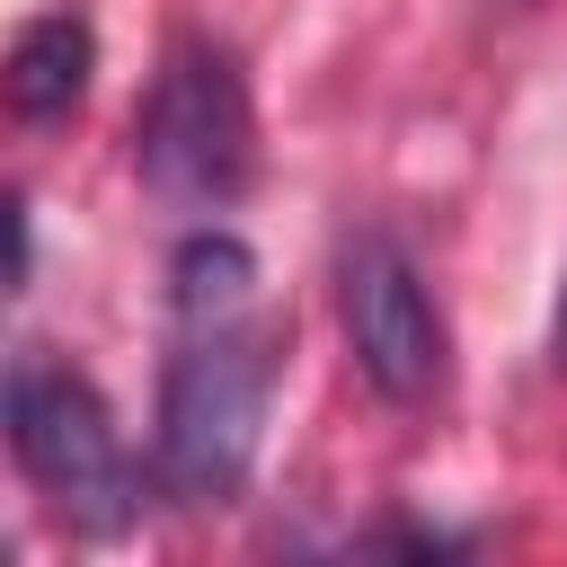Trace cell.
<instances>
[{"mask_svg": "<svg viewBox=\"0 0 567 567\" xmlns=\"http://www.w3.org/2000/svg\"><path fill=\"white\" fill-rule=\"evenodd\" d=\"M337 310H346V346H354V372L399 399V408H425L443 390V310L416 275V257L390 239V230H354L337 248Z\"/></svg>", "mask_w": 567, "mask_h": 567, "instance_id": "4", "label": "cell"}, {"mask_svg": "<svg viewBox=\"0 0 567 567\" xmlns=\"http://www.w3.org/2000/svg\"><path fill=\"white\" fill-rule=\"evenodd\" d=\"M89 71H97V27L80 9H44L9 35V106L27 124H62L80 115L89 97Z\"/></svg>", "mask_w": 567, "mask_h": 567, "instance_id": "5", "label": "cell"}, {"mask_svg": "<svg viewBox=\"0 0 567 567\" xmlns=\"http://www.w3.org/2000/svg\"><path fill=\"white\" fill-rule=\"evenodd\" d=\"M27 266H35V230H27V204L9 195V292H27Z\"/></svg>", "mask_w": 567, "mask_h": 567, "instance_id": "7", "label": "cell"}, {"mask_svg": "<svg viewBox=\"0 0 567 567\" xmlns=\"http://www.w3.org/2000/svg\"><path fill=\"white\" fill-rule=\"evenodd\" d=\"M133 168L159 204L177 213H221L257 177V106L248 80L221 44H177L142 97L133 124Z\"/></svg>", "mask_w": 567, "mask_h": 567, "instance_id": "3", "label": "cell"}, {"mask_svg": "<svg viewBox=\"0 0 567 567\" xmlns=\"http://www.w3.org/2000/svg\"><path fill=\"white\" fill-rule=\"evenodd\" d=\"M558 346H567V310H558Z\"/></svg>", "mask_w": 567, "mask_h": 567, "instance_id": "8", "label": "cell"}, {"mask_svg": "<svg viewBox=\"0 0 567 567\" xmlns=\"http://www.w3.org/2000/svg\"><path fill=\"white\" fill-rule=\"evenodd\" d=\"M9 452L71 532L106 540V532H124L142 514V470H133V452L115 434V408L97 399L89 372H71L44 346H27L9 363Z\"/></svg>", "mask_w": 567, "mask_h": 567, "instance_id": "2", "label": "cell"}, {"mask_svg": "<svg viewBox=\"0 0 567 567\" xmlns=\"http://www.w3.org/2000/svg\"><path fill=\"white\" fill-rule=\"evenodd\" d=\"M248 310H257V257H248V239L195 230L168 257V319L204 328V319H248Z\"/></svg>", "mask_w": 567, "mask_h": 567, "instance_id": "6", "label": "cell"}, {"mask_svg": "<svg viewBox=\"0 0 567 567\" xmlns=\"http://www.w3.org/2000/svg\"><path fill=\"white\" fill-rule=\"evenodd\" d=\"M275 363H284V328L275 319H204L177 328V354L159 372V487L186 505H230L248 487L257 434H266V399H275Z\"/></svg>", "mask_w": 567, "mask_h": 567, "instance_id": "1", "label": "cell"}]
</instances>
